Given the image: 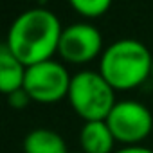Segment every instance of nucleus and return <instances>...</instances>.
Segmentation results:
<instances>
[{"label": "nucleus", "instance_id": "nucleus-1", "mask_svg": "<svg viewBox=\"0 0 153 153\" xmlns=\"http://www.w3.org/2000/svg\"><path fill=\"white\" fill-rule=\"evenodd\" d=\"M61 33V22L52 11L34 7L15 18L4 45L25 67H31L52 59L58 52Z\"/></svg>", "mask_w": 153, "mask_h": 153}, {"label": "nucleus", "instance_id": "nucleus-2", "mask_svg": "<svg viewBox=\"0 0 153 153\" xmlns=\"http://www.w3.org/2000/svg\"><path fill=\"white\" fill-rule=\"evenodd\" d=\"M153 56L144 43L123 38L108 45L101 54L99 72L114 90H131L151 76Z\"/></svg>", "mask_w": 153, "mask_h": 153}, {"label": "nucleus", "instance_id": "nucleus-3", "mask_svg": "<svg viewBox=\"0 0 153 153\" xmlns=\"http://www.w3.org/2000/svg\"><path fill=\"white\" fill-rule=\"evenodd\" d=\"M67 99L72 110L85 123L106 121L117 103L114 87L96 70H81L74 74Z\"/></svg>", "mask_w": 153, "mask_h": 153}, {"label": "nucleus", "instance_id": "nucleus-4", "mask_svg": "<svg viewBox=\"0 0 153 153\" xmlns=\"http://www.w3.org/2000/svg\"><path fill=\"white\" fill-rule=\"evenodd\" d=\"M70 81L72 76L61 63L47 59L27 67L24 90L29 94L31 101L42 105H52L68 96Z\"/></svg>", "mask_w": 153, "mask_h": 153}, {"label": "nucleus", "instance_id": "nucleus-5", "mask_svg": "<svg viewBox=\"0 0 153 153\" xmlns=\"http://www.w3.org/2000/svg\"><path fill=\"white\" fill-rule=\"evenodd\" d=\"M106 124L115 140L124 146H139L153 130L151 112L139 101H117L106 117Z\"/></svg>", "mask_w": 153, "mask_h": 153}, {"label": "nucleus", "instance_id": "nucleus-6", "mask_svg": "<svg viewBox=\"0 0 153 153\" xmlns=\"http://www.w3.org/2000/svg\"><path fill=\"white\" fill-rule=\"evenodd\" d=\"M58 54L67 63H88L103 54V34L90 24H72L61 33Z\"/></svg>", "mask_w": 153, "mask_h": 153}, {"label": "nucleus", "instance_id": "nucleus-7", "mask_svg": "<svg viewBox=\"0 0 153 153\" xmlns=\"http://www.w3.org/2000/svg\"><path fill=\"white\" fill-rule=\"evenodd\" d=\"M115 142L106 121H88L79 130L81 153H114Z\"/></svg>", "mask_w": 153, "mask_h": 153}, {"label": "nucleus", "instance_id": "nucleus-8", "mask_svg": "<svg viewBox=\"0 0 153 153\" xmlns=\"http://www.w3.org/2000/svg\"><path fill=\"white\" fill-rule=\"evenodd\" d=\"M27 67L11 54V51L2 45L0 47V90L9 96L15 90L24 88Z\"/></svg>", "mask_w": 153, "mask_h": 153}, {"label": "nucleus", "instance_id": "nucleus-9", "mask_svg": "<svg viewBox=\"0 0 153 153\" xmlns=\"http://www.w3.org/2000/svg\"><path fill=\"white\" fill-rule=\"evenodd\" d=\"M24 153H68L63 137L49 128H36L24 137Z\"/></svg>", "mask_w": 153, "mask_h": 153}, {"label": "nucleus", "instance_id": "nucleus-10", "mask_svg": "<svg viewBox=\"0 0 153 153\" xmlns=\"http://www.w3.org/2000/svg\"><path fill=\"white\" fill-rule=\"evenodd\" d=\"M114 0H68V4L72 6V9H76V13H79L85 18H97L103 16Z\"/></svg>", "mask_w": 153, "mask_h": 153}, {"label": "nucleus", "instance_id": "nucleus-11", "mask_svg": "<svg viewBox=\"0 0 153 153\" xmlns=\"http://www.w3.org/2000/svg\"><path fill=\"white\" fill-rule=\"evenodd\" d=\"M7 103H9L11 108L22 110V108H25V106L31 103V97H29V94H27L24 88H20V90H15V92H11V94L7 96Z\"/></svg>", "mask_w": 153, "mask_h": 153}, {"label": "nucleus", "instance_id": "nucleus-12", "mask_svg": "<svg viewBox=\"0 0 153 153\" xmlns=\"http://www.w3.org/2000/svg\"><path fill=\"white\" fill-rule=\"evenodd\" d=\"M114 153H153V149L139 144V146H123V148L115 149Z\"/></svg>", "mask_w": 153, "mask_h": 153}, {"label": "nucleus", "instance_id": "nucleus-13", "mask_svg": "<svg viewBox=\"0 0 153 153\" xmlns=\"http://www.w3.org/2000/svg\"><path fill=\"white\" fill-rule=\"evenodd\" d=\"M151 78H153V65H151Z\"/></svg>", "mask_w": 153, "mask_h": 153}, {"label": "nucleus", "instance_id": "nucleus-14", "mask_svg": "<svg viewBox=\"0 0 153 153\" xmlns=\"http://www.w3.org/2000/svg\"><path fill=\"white\" fill-rule=\"evenodd\" d=\"M72 153H81V151H72Z\"/></svg>", "mask_w": 153, "mask_h": 153}]
</instances>
